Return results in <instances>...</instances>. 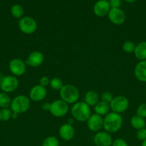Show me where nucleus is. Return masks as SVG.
I'll return each mask as SVG.
<instances>
[{
	"label": "nucleus",
	"instance_id": "f257e3e1",
	"mask_svg": "<svg viewBox=\"0 0 146 146\" xmlns=\"http://www.w3.org/2000/svg\"><path fill=\"white\" fill-rule=\"evenodd\" d=\"M123 119L121 115L115 112L107 113L103 118V128L109 133H115L122 128Z\"/></svg>",
	"mask_w": 146,
	"mask_h": 146
},
{
	"label": "nucleus",
	"instance_id": "f03ea898",
	"mask_svg": "<svg viewBox=\"0 0 146 146\" xmlns=\"http://www.w3.org/2000/svg\"><path fill=\"white\" fill-rule=\"evenodd\" d=\"M71 114L73 118L79 122H85L92 115L90 106L84 102H77L73 104Z\"/></svg>",
	"mask_w": 146,
	"mask_h": 146
},
{
	"label": "nucleus",
	"instance_id": "7ed1b4c3",
	"mask_svg": "<svg viewBox=\"0 0 146 146\" xmlns=\"http://www.w3.org/2000/svg\"><path fill=\"white\" fill-rule=\"evenodd\" d=\"M60 98L67 104H74L80 98V91L78 88L72 84H66L60 91Z\"/></svg>",
	"mask_w": 146,
	"mask_h": 146
},
{
	"label": "nucleus",
	"instance_id": "20e7f679",
	"mask_svg": "<svg viewBox=\"0 0 146 146\" xmlns=\"http://www.w3.org/2000/svg\"><path fill=\"white\" fill-rule=\"evenodd\" d=\"M29 107V98L25 95H18L11 100L10 109L13 113L21 114L27 112Z\"/></svg>",
	"mask_w": 146,
	"mask_h": 146
},
{
	"label": "nucleus",
	"instance_id": "39448f33",
	"mask_svg": "<svg viewBox=\"0 0 146 146\" xmlns=\"http://www.w3.org/2000/svg\"><path fill=\"white\" fill-rule=\"evenodd\" d=\"M19 29L24 34L30 35L37 31V23L34 19L30 17H24L20 19L18 23Z\"/></svg>",
	"mask_w": 146,
	"mask_h": 146
},
{
	"label": "nucleus",
	"instance_id": "423d86ee",
	"mask_svg": "<svg viewBox=\"0 0 146 146\" xmlns=\"http://www.w3.org/2000/svg\"><path fill=\"white\" fill-rule=\"evenodd\" d=\"M19 86V80L13 75L4 76L0 81V88L2 92L9 94L15 91Z\"/></svg>",
	"mask_w": 146,
	"mask_h": 146
},
{
	"label": "nucleus",
	"instance_id": "0eeeda50",
	"mask_svg": "<svg viewBox=\"0 0 146 146\" xmlns=\"http://www.w3.org/2000/svg\"><path fill=\"white\" fill-rule=\"evenodd\" d=\"M129 105L130 103L128 98L124 96H117L114 97L110 104V109L113 111V112L119 114L127 111Z\"/></svg>",
	"mask_w": 146,
	"mask_h": 146
},
{
	"label": "nucleus",
	"instance_id": "6e6552de",
	"mask_svg": "<svg viewBox=\"0 0 146 146\" xmlns=\"http://www.w3.org/2000/svg\"><path fill=\"white\" fill-rule=\"evenodd\" d=\"M69 111L68 104L62 99L55 100L50 105V112L53 116L61 118L67 115Z\"/></svg>",
	"mask_w": 146,
	"mask_h": 146
},
{
	"label": "nucleus",
	"instance_id": "1a4fd4ad",
	"mask_svg": "<svg viewBox=\"0 0 146 146\" xmlns=\"http://www.w3.org/2000/svg\"><path fill=\"white\" fill-rule=\"evenodd\" d=\"M9 69L14 76H21L25 74L27 70V64L20 58H13L9 64Z\"/></svg>",
	"mask_w": 146,
	"mask_h": 146
},
{
	"label": "nucleus",
	"instance_id": "9d476101",
	"mask_svg": "<svg viewBox=\"0 0 146 146\" xmlns=\"http://www.w3.org/2000/svg\"><path fill=\"white\" fill-rule=\"evenodd\" d=\"M93 141L96 146H111L113 139L111 134L109 133L106 131H99L94 135Z\"/></svg>",
	"mask_w": 146,
	"mask_h": 146
},
{
	"label": "nucleus",
	"instance_id": "9b49d317",
	"mask_svg": "<svg viewBox=\"0 0 146 146\" xmlns=\"http://www.w3.org/2000/svg\"><path fill=\"white\" fill-rule=\"evenodd\" d=\"M86 122L87 128L92 132L97 133L103 128V118L98 114H92Z\"/></svg>",
	"mask_w": 146,
	"mask_h": 146
},
{
	"label": "nucleus",
	"instance_id": "f8f14e48",
	"mask_svg": "<svg viewBox=\"0 0 146 146\" xmlns=\"http://www.w3.org/2000/svg\"><path fill=\"white\" fill-rule=\"evenodd\" d=\"M47 95V91L45 87L41 85H35L31 87L29 93V99L34 102L43 101Z\"/></svg>",
	"mask_w": 146,
	"mask_h": 146
},
{
	"label": "nucleus",
	"instance_id": "ddd939ff",
	"mask_svg": "<svg viewBox=\"0 0 146 146\" xmlns=\"http://www.w3.org/2000/svg\"><path fill=\"white\" fill-rule=\"evenodd\" d=\"M44 61V56L41 51H34L30 53L27 56L25 63L27 65L33 68L40 66Z\"/></svg>",
	"mask_w": 146,
	"mask_h": 146
},
{
	"label": "nucleus",
	"instance_id": "4468645a",
	"mask_svg": "<svg viewBox=\"0 0 146 146\" xmlns=\"http://www.w3.org/2000/svg\"><path fill=\"white\" fill-rule=\"evenodd\" d=\"M107 15L110 21L115 25H121L125 21V14L120 8H111Z\"/></svg>",
	"mask_w": 146,
	"mask_h": 146
},
{
	"label": "nucleus",
	"instance_id": "2eb2a0df",
	"mask_svg": "<svg viewBox=\"0 0 146 146\" xmlns=\"http://www.w3.org/2000/svg\"><path fill=\"white\" fill-rule=\"evenodd\" d=\"M110 9L111 8H110L108 1L99 0L94 4V7H93V11L97 17H103L108 14Z\"/></svg>",
	"mask_w": 146,
	"mask_h": 146
},
{
	"label": "nucleus",
	"instance_id": "dca6fc26",
	"mask_svg": "<svg viewBox=\"0 0 146 146\" xmlns=\"http://www.w3.org/2000/svg\"><path fill=\"white\" fill-rule=\"evenodd\" d=\"M75 135L74 127L70 123H64L59 128V135L62 140L70 141L73 139Z\"/></svg>",
	"mask_w": 146,
	"mask_h": 146
},
{
	"label": "nucleus",
	"instance_id": "f3484780",
	"mask_svg": "<svg viewBox=\"0 0 146 146\" xmlns=\"http://www.w3.org/2000/svg\"><path fill=\"white\" fill-rule=\"evenodd\" d=\"M134 75L139 81L146 82V61H141L136 64Z\"/></svg>",
	"mask_w": 146,
	"mask_h": 146
},
{
	"label": "nucleus",
	"instance_id": "a211bd4d",
	"mask_svg": "<svg viewBox=\"0 0 146 146\" xmlns=\"http://www.w3.org/2000/svg\"><path fill=\"white\" fill-rule=\"evenodd\" d=\"M135 58L140 61H146V41H141L136 45L134 51Z\"/></svg>",
	"mask_w": 146,
	"mask_h": 146
},
{
	"label": "nucleus",
	"instance_id": "6ab92c4d",
	"mask_svg": "<svg viewBox=\"0 0 146 146\" xmlns=\"http://www.w3.org/2000/svg\"><path fill=\"white\" fill-rule=\"evenodd\" d=\"M100 96L95 91H88L84 96V103L89 106H94L100 101Z\"/></svg>",
	"mask_w": 146,
	"mask_h": 146
},
{
	"label": "nucleus",
	"instance_id": "aec40b11",
	"mask_svg": "<svg viewBox=\"0 0 146 146\" xmlns=\"http://www.w3.org/2000/svg\"><path fill=\"white\" fill-rule=\"evenodd\" d=\"M94 110L96 114H98L101 116H105L107 113H109L110 110V104L104 101H100L94 106Z\"/></svg>",
	"mask_w": 146,
	"mask_h": 146
},
{
	"label": "nucleus",
	"instance_id": "412c9836",
	"mask_svg": "<svg viewBox=\"0 0 146 146\" xmlns=\"http://www.w3.org/2000/svg\"><path fill=\"white\" fill-rule=\"evenodd\" d=\"M130 125L135 130H140L141 128H145L146 122L145 118L139 116L137 115H133L130 119Z\"/></svg>",
	"mask_w": 146,
	"mask_h": 146
},
{
	"label": "nucleus",
	"instance_id": "4be33fe9",
	"mask_svg": "<svg viewBox=\"0 0 146 146\" xmlns=\"http://www.w3.org/2000/svg\"><path fill=\"white\" fill-rule=\"evenodd\" d=\"M11 99L8 94L4 92L0 93V108H8L10 107Z\"/></svg>",
	"mask_w": 146,
	"mask_h": 146
},
{
	"label": "nucleus",
	"instance_id": "5701e85b",
	"mask_svg": "<svg viewBox=\"0 0 146 146\" xmlns=\"http://www.w3.org/2000/svg\"><path fill=\"white\" fill-rule=\"evenodd\" d=\"M11 14L16 19H21L24 15V9L20 4H14L10 10Z\"/></svg>",
	"mask_w": 146,
	"mask_h": 146
},
{
	"label": "nucleus",
	"instance_id": "b1692460",
	"mask_svg": "<svg viewBox=\"0 0 146 146\" xmlns=\"http://www.w3.org/2000/svg\"><path fill=\"white\" fill-rule=\"evenodd\" d=\"M50 86L52 89L54 90V91H60V89L64 86V84H63V82L61 78H58V77H54V78H52L50 80Z\"/></svg>",
	"mask_w": 146,
	"mask_h": 146
},
{
	"label": "nucleus",
	"instance_id": "393cba45",
	"mask_svg": "<svg viewBox=\"0 0 146 146\" xmlns=\"http://www.w3.org/2000/svg\"><path fill=\"white\" fill-rule=\"evenodd\" d=\"M12 111L9 108H1L0 109V121L7 122L11 118Z\"/></svg>",
	"mask_w": 146,
	"mask_h": 146
},
{
	"label": "nucleus",
	"instance_id": "a878e982",
	"mask_svg": "<svg viewBox=\"0 0 146 146\" xmlns=\"http://www.w3.org/2000/svg\"><path fill=\"white\" fill-rule=\"evenodd\" d=\"M42 146H60V141L56 137L48 136L44 138Z\"/></svg>",
	"mask_w": 146,
	"mask_h": 146
},
{
	"label": "nucleus",
	"instance_id": "bb28decb",
	"mask_svg": "<svg viewBox=\"0 0 146 146\" xmlns=\"http://www.w3.org/2000/svg\"><path fill=\"white\" fill-rule=\"evenodd\" d=\"M136 44L132 41H126L123 44V50L127 54H133L135 49Z\"/></svg>",
	"mask_w": 146,
	"mask_h": 146
},
{
	"label": "nucleus",
	"instance_id": "cd10ccee",
	"mask_svg": "<svg viewBox=\"0 0 146 146\" xmlns=\"http://www.w3.org/2000/svg\"><path fill=\"white\" fill-rule=\"evenodd\" d=\"M136 115L143 118H146V103L139 105L136 110Z\"/></svg>",
	"mask_w": 146,
	"mask_h": 146
},
{
	"label": "nucleus",
	"instance_id": "c85d7f7f",
	"mask_svg": "<svg viewBox=\"0 0 146 146\" xmlns=\"http://www.w3.org/2000/svg\"><path fill=\"white\" fill-rule=\"evenodd\" d=\"M100 99H101L102 101H104V102L107 103V104H110L111 103V101H113V95L109 91H105V92L102 93L101 94V96H100Z\"/></svg>",
	"mask_w": 146,
	"mask_h": 146
},
{
	"label": "nucleus",
	"instance_id": "c756f323",
	"mask_svg": "<svg viewBox=\"0 0 146 146\" xmlns=\"http://www.w3.org/2000/svg\"><path fill=\"white\" fill-rule=\"evenodd\" d=\"M136 138L140 141H143L146 140V128L137 130V133H136Z\"/></svg>",
	"mask_w": 146,
	"mask_h": 146
},
{
	"label": "nucleus",
	"instance_id": "7c9ffc66",
	"mask_svg": "<svg viewBox=\"0 0 146 146\" xmlns=\"http://www.w3.org/2000/svg\"><path fill=\"white\" fill-rule=\"evenodd\" d=\"M111 146H128V144L123 138H117L113 141Z\"/></svg>",
	"mask_w": 146,
	"mask_h": 146
},
{
	"label": "nucleus",
	"instance_id": "2f4dec72",
	"mask_svg": "<svg viewBox=\"0 0 146 146\" xmlns=\"http://www.w3.org/2000/svg\"><path fill=\"white\" fill-rule=\"evenodd\" d=\"M50 79L48 76H44L41 77L40 80V85L44 87H47L48 86H50Z\"/></svg>",
	"mask_w": 146,
	"mask_h": 146
},
{
	"label": "nucleus",
	"instance_id": "473e14b6",
	"mask_svg": "<svg viewBox=\"0 0 146 146\" xmlns=\"http://www.w3.org/2000/svg\"><path fill=\"white\" fill-rule=\"evenodd\" d=\"M110 8H120L121 0H109Z\"/></svg>",
	"mask_w": 146,
	"mask_h": 146
},
{
	"label": "nucleus",
	"instance_id": "72a5a7b5",
	"mask_svg": "<svg viewBox=\"0 0 146 146\" xmlns=\"http://www.w3.org/2000/svg\"><path fill=\"white\" fill-rule=\"evenodd\" d=\"M50 105H51V104H49V103H44V104H43L42 106V109L44 110V111H50Z\"/></svg>",
	"mask_w": 146,
	"mask_h": 146
},
{
	"label": "nucleus",
	"instance_id": "f704fd0d",
	"mask_svg": "<svg viewBox=\"0 0 146 146\" xmlns=\"http://www.w3.org/2000/svg\"><path fill=\"white\" fill-rule=\"evenodd\" d=\"M125 1H127V3H133L136 1V0H125Z\"/></svg>",
	"mask_w": 146,
	"mask_h": 146
},
{
	"label": "nucleus",
	"instance_id": "c9c22d12",
	"mask_svg": "<svg viewBox=\"0 0 146 146\" xmlns=\"http://www.w3.org/2000/svg\"><path fill=\"white\" fill-rule=\"evenodd\" d=\"M141 146H146V140H145V141H142Z\"/></svg>",
	"mask_w": 146,
	"mask_h": 146
},
{
	"label": "nucleus",
	"instance_id": "e433bc0d",
	"mask_svg": "<svg viewBox=\"0 0 146 146\" xmlns=\"http://www.w3.org/2000/svg\"><path fill=\"white\" fill-rule=\"evenodd\" d=\"M4 76H3V74H1V73H0V81H1V80L2 79V78Z\"/></svg>",
	"mask_w": 146,
	"mask_h": 146
},
{
	"label": "nucleus",
	"instance_id": "4c0bfd02",
	"mask_svg": "<svg viewBox=\"0 0 146 146\" xmlns=\"http://www.w3.org/2000/svg\"><path fill=\"white\" fill-rule=\"evenodd\" d=\"M145 128H146V126H145Z\"/></svg>",
	"mask_w": 146,
	"mask_h": 146
}]
</instances>
